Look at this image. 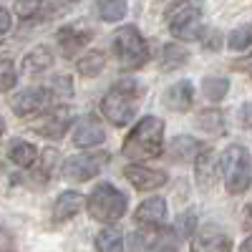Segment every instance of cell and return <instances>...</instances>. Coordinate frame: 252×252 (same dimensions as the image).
<instances>
[{
    "label": "cell",
    "mask_w": 252,
    "mask_h": 252,
    "mask_svg": "<svg viewBox=\"0 0 252 252\" xmlns=\"http://www.w3.org/2000/svg\"><path fill=\"white\" fill-rule=\"evenodd\" d=\"M76 68H78V73L83 78H96L103 68H106V53L103 51H91V53H86L76 63Z\"/></svg>",
    "instance_id": "obj_21"
},
{
    "label": "cell",
    "mask_w": 252,
    "mask_h": 252,
    "mask_svg": "<svg viewBox=\"0 0 252 252\" xmlns=\"http://www.w3.org/2000/svg\"><path fill=\"white\" fill-rule=\"evenodd\" d=\"M141 98V83L136 81H119L116 86L101 98V114L106 116L114 126L131 124Z\"/></svg>",
    "instance_id": "obj_2"
},
{
    "label": "cell",
    "mask_w": 252,
    "mask_h": 252,
    "mask_svg": "<svg viewBox=\"0 0 252 252\" xmlns=\"http://www.w3.org/2000/svg\"><path fill=\"white\" fill-rule=\"evenodd\" d=\"M194 224H197L194 215H189V212H187V215H182V217L177 220V227H179V235H182V237H192V235L197 232V227H194Z\"/></svg>",
    "instance_id": "obj_33"
},
{
    "label": "cell",
    "mask_w": 252,
    "mask_h": 252,
    "mask_svg": "<svg viewBox=\"0 0 252 252\" xmlns=\"http://www.w3.org/2000/svg\"><path fill=\"white\" fill-rule=\"evenodd\" d=\"M220 159L212 154V152H204L197 161H194V179L202 189H209V187H215L217 177H220Z\"/></svg>",
    "instance_id": "obj_18"
},
{
    "label": "cell",
    "mask_w": 252,
    "mask_h": 252,
    "mask_svg": "<svg viewBox=\"0 0 252 252\" xmlns=\"http://www.w3.org/2000/svg\"><path fill=\"white\" fill-rule=\"evenodd\" d=\"M83 204H86V199H83V194H78V192H63V194H58V199H56V204L51 209V222L58 227L63 222L73 220L83 209Z\"/></svg>",
    "instance_id": "obj_15"
},
{
    "label": "cell",
    "mask_w": 252,
    "mask_h": 252,
    "mask_svg": "<svg viewBox=\"0 0 252 252\" xmlns=\"http://www.w3.org/2000/svg\"><path fill=\"white\" fill-rule=\"evenodd\" d=\"M10 26H13V20H10V13L0 8V35H3V33H8V31H10Z\"/></svg>",
    "instance_id": "obj_36"
},
{
    "label": "cell",
    "mask_w": 252,
    "mask_h": 252,
    "mask_svg": "<svg viewBox=\"0 0 252 252\" xmlns=\"http://www.w3.org/2000/svg\"><path fill=\"white\" fill-rule=\"evenodd\" d=\"M240 121H242L245 129H252V103L242 106V111H240Z\"/></svg>",
    "instance_id": "obj_35"
},
{
    "label": "cell",
    "mask_w": 252,
    "mask_h": 252,
    "mask_svg": "<svg viewBox=\"0 0 252 252\" xmlns=\"http://www.w3.org/2000/svg\"><path fill=\"white\" fill-rule=\"evenodd\" d=\"M96 252H124L121 229H116V227L101 229L98 237H96Z\"/></svg>",
    "instance_id": "obj_22"
},
{
    "label": "cell",
    "mask_w": 252,
    "mask_h": 252,
    "mask_svg": "<svg viewBox=\"0 0 252 252\" xmlns=\"http://www.w3.org/2000/svg\"><path fill=\"white\" fill-rule=\"evenodd\" d=\"M232 68H235V71H242V73H247V76H252V56L235 61V63H232Z\"/></svg>",
    "instance_id": "obj_34"
},
{
    "label": "cell",
    "mask_w": 252,
    "mask_h": 252,
    "mask_svg": "<svg viewBox=\"0 0 252 252\" xmlns=\"http://www.w3.org/2000/svg\"><path fill=\"white\" fill-rule=\"evenodd\" d=\"M192 252H232V240L217 224H204L194 232Z\"/></svg>",
    "instance_id": "obj_10"
},
{
    "label": "cell",
    "mask_w": 252,
    "mask_h": 252,
    "mask_svg": "<svg viewBox=\"0 0 252 252\" xmlns=\"http://www.w3.org/2000/svg\"><path fill=\"white\" fill-rule=\"evenodd\" d=\"M89 215L101 222V224H114L126 215V197L119 192L114 184H98L94 187V192L86 199Z\"/></svg>",
    "instance_id": "obj_5"
},
{
    "label": "cell",
    "mask_w": 252,
    "mask_h": 252,
    "mask_svg": "<svg viewBox=\"0 0 252 252\" xmlns=\"http://www.w3.org/2000/svg\"><path fill=\"white\" fill-rule=\"evenodd\" d=\"M114 56L124 71H136V68L146 66V61H149V46L141 38L139 28L121 26L114 33Z\"/></svg>",
    "instance_id": "obj_3"
},
{
    "label": "cell",
    "mask_w": 252,
    "mask_h": 252,
    "mask_svg": "<svg viewBox=\"0 0 252 252\" xmlns=\"http://www.w3.org/2000/svg\"><path fill=\"white\" fill-rule=\"evenodd\" d=\"M204 48H209V51H217V48H220V33H217V31H215L212 35H207Z\"/></svg>",
    "instance_id": "obj_37"
},
{
    "label": "cell",
    "mask_w": 252,
    "mask_h": 252,
    "mask_svg": "<svg viewBox=\"0 0 252 252\" xmlns=\"http://www.w3.org/2000/svg\"><path fill=\"white\" fill-rule=\"evenodd\" d=\"M164 220H166V202L161 197H152V199H146L136 207V212H134V222L136 227L141 229H161L164 227Z\"/></svg>",
    "instance_id": "obj_11"
},
{
    "label": "cell",
    "mask_w": 252,
    "mask_h": 252,
    "mask_svg": "<svg viewBox=\"0 0 252 252\" xmlns=\"http://www.w3.org/2000/svg\"><path fill=\"white\" fill-rule=\"evenodd\" d=\"M8 157H10V161L13 164H18V166H33L35 164V159H38V149L31 144V141H23V139H10V144H8Z\"/></svg>",
    "instance_id": "obj_20"
},
{
    "label": "cell",
    "mask_w": 252,
    "mask_h": 252,
    "mask_svg": "<svg viewBox=\"0 0 252 252\" xmlns=\"http://www.w3.org/2000/svg\"><path fill=\"white\" fill-rule=\"evenodd\" d=\"M204 152H207V144L194 139V136H174L172 144H169V157L179 164L197 161Z\"/></svg>",
    "instance_id": "obj_16"
},
{
    "label": "cell",
    "mask_w": 252,
    "mask_h": 252,
    "mask_svg": "<svg viewBox=\"0 0 252 252\" xmlns=\"http://www.w3.org/2000/svg\"><path fill=\"white\" fill-rule=\"evenodd\" d=\"M18 81V71L13 66V61H0V91L8 94Z\"/></svg>",
    "instance_id": "obj_31"
},
{
    "label": "cell",
    "mask_w": 252,
    "mask_h": 252,
    "mask_svg": "<svg viewBox=\"0 0 252 252\" xmlns=\"http://www.w3.org/2000/svg\"><path fill=\"white\" fill-rule=\"evenodd\" d=\"M227 91H229V81H227V78L207 76V78L202 81V94H204L207 101H212V103L222 101V98L227 96Z\"/></svg>",
    "instance_id": "obj_25"
},
{
    "label": "cell",
    "mask_w": 252,
    "mask_h": 252,
    "mask_svg": "<svg viewBox=\"0 0 252 252\" xmlns=\"http://www.w3.org/2000/svg\"><path fill=\"white\" fill-rule=\"evenodd\" d=\"M164 106L172 109V111H189L192 109V101H194V86L192 81H177L174 86H169L161 96Z\"/></svg>",
    "instance_id": "obj_17"
},
{
    "label": "cell",
    "mask_w": 252,
    "mask_h": 252,
    "mask_svg": "<svg viewBox=\"0 0 252 252\" xmlns=\"http://www.w3.org/2000/svg\"><path fill=\"white\" fill-rule=\"evenodd\" d=\"M106 139V131H103V126L98 124L96 116H81L73 126V144L76 146H83V149H89V146H98L103 144Z\"/></svg>",
    "instance_id": "obj_14"
},
{
    "label": "cell",
    "mask_w": 252,
    "mask_h": 252,
    "mask_svg": "<svg viewBox=\"0 0 252 252\" xmlns=\"http://www.w3.org/2000/svg\"><path fill=\"white\" fill-rule=\"evenodd\" d=\"M227 46L232 51H245L247 46H252V28L250 26H240L237 31H232V33H229Z\"/></svg>",
    "instance_id": "obj_29"
},
{
    "label": "cell",
    "mask_w": 252,
    "mask_h": 252,
    "mask_svg": "<svg viewBox=\"0 0 252 252\" xmlns=\"http://www.w3.org/2000/svg\"><path fill=\"white\" fill-rule=\"evenodd\" d=\"M68 126H71V116H68V111L63 106L43 111L38 119L31 121V129L35 134H40L43 139H61V136H66Z\"/></svg>",
    "instance_id": "obj_8"
},
{
    "label": "cell",
    "mask_w": 252,
    "mask_h": 252,
    "mask_svg": "<svg viewBox=\"0 0 252 252\" xmlns=\"http://www.w3.org/2000/svg\"><path fill=\"white\" fill-rule=\"evenodd\" d=\"M3 131H5V121H3V116H0V136H3Z\"/></svg>",
    "instance_id": "obj_40"
},
{
    "label": "cell",
    "mask_w": 252,
    "mask_h": 252,
    "mask_svg": "<svg viewBox=\"0 0 252 252\" xmlns=\"http://www.w3.org/2000/svg\"><path fill=\"white\" fill-rule=\"evenodd\" d=\"M48 101H53L51 91L48 89H40V86H33V89H26L10 98V109L18 114V116H35L40 111H46Z\"/></svg>",
    "instance_id": "obj_9"
},
{
    "label": "cell",
    "mask_w": 252,
    "mask_h": 252,
    "mask_svg": "<svg viewBox=\"0 0 252 252\" xmlns=\"http://www.w3.org/2000/svg\"><path fill=\"white\" fill-rule=\"evenodd\" d=\"M164 3H172V5H177V3H184V0H164Z\"/></svg>",
    "instance_id": "obj_41"
},
{
    "label": "cell",
    "mask_w": 252,
    "mask_h": 252,
    "mask_svg": "<svg viewBox=\"0 0 252 252\" xmlns=\"http://www.w3.org/2000/svg\"><path fill=\"white\" fill-rule=\"evenodd\" d=\"M197 124L202 126L204 131H212V134H222V114L217 109H207L197 116Z\"/></svg>",
    "instance_id": "obj_27"
},
{
    "label": "cell",
    "mask_w": 252,
    "mask_h": 252,
    "mask_svg": "<svg viewBox=\"0 0 252 252\" xmlns=\"http://www.w3.org/2000/svg\"><path fill=\"white\" fill-rule=\"evenodd\" d=\"M109 164V154L106 152H86V154H76L63 164V177L73 184L89 182L94 179L103 166Z\"/></svg>",
    "instance_id": "obj_7"
},
{
    "label": "cell",
    "mask_w": 252,
    "mask_h": 252,
    "mask_svg": "<svg viewBox=\"0 0 252 252\" xmlns=\"http://www.w3.org/2000/svg\"><path fill=\"white\" fill-rule=\"evenodd\" d=\"M56 161H58V152L56 149H46L43 154H40V164H38V179L40 182H46V179L53 177Z\"/></svg>",
    "instance_id": "obj_28"
},
{
    "label": "cell",
    "mask_w": 252,
    "mask_h": 252,
    "mask_svg": "<svg viewBox=\"0 0 252 252\" xmlns=\"http://www.w3.org/2000/svg\"><path fill=\"white\" fill-rule=\"evenodd\" d=\"M51 96H53V101H68L71 96H73V83H71V78H66V76H58V78H53V83H51Z\"/></svg>",
    "instance_id": "obj_30"
},
{
    "label": "cell",
    "mask_w": 252,
    "mask_h": 252,
    "mask_svg": "<svg viewBox=\"0 0 252 252\" xmlns=\"http://www.w3.org/2000/svg\"><path fill=\"white\" fill-rule=\"evenodd\" d=\"M169 31L179 40H197L202 35V10L189 3H177L169 13Z\"/></svg>",
    "instance_id": "obj_6"
},
{
    "label": "cell",
    "mask_w": 252,
    "mask_h": 252,
    "mask_svg": "<svg viewBox=\"0 0 252 252\" xmlns=\"http://www.w3.org/2000/svg\"><path fill=\"white\" fill-rule=\"evenodd\" d=\"M91 28H86L83 23H73V26H66V28H61L58 31V35H56V40H58V46H61V53L66 56V58H71V56H76L83 46L91 40Z\"/></svg>",
    "instance_id": "obj_13"
},
{
    "label": "cell",
    "mask_w": 252,
    "mask_h": 252,
    "mask_svg": "<svg viewBox=\"0 0 252 252\" xmlns=\"http://www.w3.org/2000/svg\"><path fill=\"white\" fill-rule=\"evenodd\" d=\"M40 10V0H15V15L18 18H33Z\"/></svg>",
    "instance_id": "obj_32"
},
{
    "label": "cell",
    "mask_w": 252,
    "mask_h": 252,
    "mask_svg": "<svg viewBox=\"0 0 252 252\" xmlns=\"http://www.w3.org/2000/svg\"><path fill=\"white\" fill-rule=\"evenodd\" d=\"M187 58H189L187 48H182L177 43H169V46H164V51H161V68L164 71L179 68V66H184V63H187Z\"/></svg>",
    "instance_id": "obj_26"
},
{
    "label": "cell",
    "mask_w": 252,
    "mask_h": 252,
    "mask_svg": "<svg viewBox=\"0 0 252 252\" xmlns=\"http://www.w3.org/2000/svg\"><path fill=\"white\" fill-rule=\"evenodd\" d=\"M53 66V53L48 46H35L31 48V53H26L23 58V71L28 76H35V73H43Z\"/></svg>",
    "instance_id": "obj_19"
},
{
    "label": "cell",
    "mask_w": 252,
    "mask_h": 252,
    "mask_svg": "<svg viewBox=\"0 0 252 252\" xmlns=\"http://www.w3.org/2000/svg\"><path fill=\"white\" fill-rule=\"evenodd\" d=\"M48 3L56 8V10H66V8H71V5H76L78 0H48Z\"/></svg>",
    "instance_id": "obj_38"
},
{
    "label": "cell",
    "mask_w": 252,
    "mask_h": 252,
    "mask_svg": "<svg viewBox=\"0 0 252 252\" xmlns=\"http://www.w3.org/2000/svg\"><path fill=\"white\" fill-rule=\"evenodd\" d=\"M242 252H252V237H247L245 242H242V247H240Z\"/></svg>",
    "instance_id": "obj_39"
},
{
    "label": "cell",
    "mask_w": 252,
    "mask_h": 252,
    "mask_svg": "<svg viewBox=\"0 0 252 252\" xmlns=\"http://www.w3.org/2000/svg\"><path fill=\"white\" fill-rule=\"evenodd\" d=\"M154 252H179V235L169 227L154 229V240H152Z\"/></svg>",
    "instance_id": "obj_23"
},
{
    "label": "cell",
    "mask_w": 252,
    "mask_h": 252,
    "mask_svg": "<svg viewBox=\"0 0 252 252\" xmlns=\"http://www.w3.org/2000/svg\"><path fill=\"white\" fill-rule=\"evenodd\" d=\"M220 169L229 194H242L252 184V157L247 154L245 146H229L220 157Z\"/></svg>",
    "instance_id": "obj_4"
},
{
    "label": "cell",
    "mask_w": 252,
    "mask_h": 252,
    "mask_svg": "<svg viewBox=\"0 0 252 252\" xmlns=\"http://www.w3.org/2000/svg\"><path fill=\"white\" fill-rule=\"evenodd\" d=\"M96 10L101 15V20L106 23H116L126 15V0H96Z\"/></svg>",
    "instance_id": "obj_24"
},
{
    "label": "cell",
    "mask_w": 252,
    "mask_h": 252,
    "mask_svg": "<svg viewBox=\"0 0 252 252\" xmlns=\"http://www.w3.org/2000/svg\"><path fill=\"white\" fill-rule=\"evenodd\" d=\"M124 177L129 179L139 192H152L166 184V172L161 169H152V166H141V164H131L124 169Z\"/></svg>",
    "instance_id": "obj_12"
},
{
    "label": "cell",
    "mask_w": 252,
    "mask_h": 252,
    "mask_svg": "<svg viewBox=\"0 0 252 252\" xmlns=\"http://www.w3.org/2000/svg\"><path fill=\"white\" fill-rule=\"evenodd\" d=\"M121 152L126 159L134 161H146V159H157L164 152V121L159 116H144L131 134L124 139Z\"/></svg>",
    "instance_id": "obj_1"
}]
</instances>
